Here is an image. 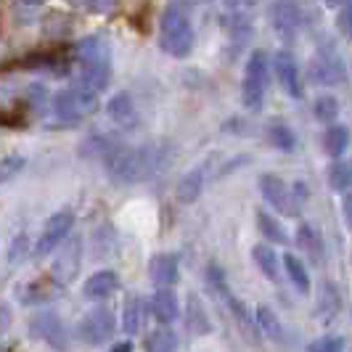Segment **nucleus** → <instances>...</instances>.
<instances>
[{"mask_svg":"<svg viewBox=\"0 0 352 352\" xmlns=\"http://www.w3.org/2000/svg\"><path fill=\"white\" fill-rule=\"evenodd\" d=\"M120 148V143L114 135H90L88 141H82L80 146V154L82 157H101L106 159L111 151H117Z\"/></svg>","mask_w":352,"mask_h":352,"instance_id":"bb28decb","label":"nucleus"},{"mask_svg":"<svg viewBox=\"0 0 352 352\" xmlns=\"http://www.w3.org/2000/svg\"><path fill=\"white\" fill-rule=\"evenodd\" d=\"M310 80L318 85H339L347 80V67L334 51H320L310 61Z\"/></svg>","mask_w":352,"mask_h":352,"instance_id":"9b49d317","label":"nucleus"},{"mask_svg":"<svg viewBox=\"0 0 352 352\" xmlns=\"http://www.w3.org/2000/svg\"><path fill=\"white\" fill-rule=\"evenodd\" d=\"M260 191H263L265 201L281 214H297V210H300V201H297L294 191H289L286 180L273 175V173L260 177Z\"/></svg>","mask_w":352,"mask_h":352,"instance_id":"1a4fd4ad","label":"nucleus"},{"mask_svg":"<svg viewBox=\"0 0 352 352\" xmlns=\"http://www.w3.org/2000/svg\"><path fill=\"white\" fill-rule=\"evenodd\" d=\"M111 352H133V342L127 339V342H120V344H114Z\"/></svg>","mask_w":352,"mask_h":352,"instance_id":"e433bc0d","label":"nucleus"},{"mask_svg":"<svg viewBox=\"0 0 352 352\" xmlns=\"http://www.w3.org/2000/svg\"><path fill=\"white\" fill-rule=\"evenodd\" d=\"M267 138H270V143L276 148H281V151H294V146H297V135L292 133V127L286 122L267 124Z\"/></svg>","mask_w":352,"mask_h":352,"instance_id":"c756f323","label":"nucleus"},{"mask_svg":"<svg viewBox=\"0 0 352 352\" xmlns=\"http://www.w3.org/2000/svg\"><path fill=\"white\" fill-rule=\"evenodd\" d=\"M273 72H276V80L281 82V88L292 96V98H302V85H300V74H297V58L289 51H276L273 56Z\"/></svg>","mask_w":352,"mask_h":352,"instance_id":"ddd939ff","label":"nucleus"},{"mask_svg":"<svg viewBox=\"0 0 352 352\" xmlns=\"http://www.w3.org/2000/svg\"><path fill=\"white\" fill-rule=\"evenodd\" d=\"M342 310V294L334 283H323L316 302V318L320 323H331Z\"/></svg>","mask_w":352,"mask_h":352,"instance_id":"a211bd4d","label":"nucleus"},{"mask_svg":"<svg viewBox=\"0 0 352 352\" xmlns=\"http://www.w3.org/2000/svg\"><path fill=\"white\" fill-rule=\"evenodd\" d=\"M188 331L191 334H207V331H212L207 310H204V305H201V300L196 294L188 297Z\"/></svg>","mask_w":352,"mask_h":352,"instance_id":"c85d7f7f","label":"nucleus"},{"mask_svg":"<svg viewBox=\"0 0 352 352\" xmlns=\"http://www.w3.org/2000/svg\"><path fill=\"white\" fill-rule=\"evenodd\" d=\"M254 214H257V228L267 241H273V244H286L289 241V236H286L281 223L276 220V214H270L267 210H254Z\"/></svg>","mask_w":352,"mask_h":352,"instance_id":"393cba45","label":"nucleus"},{"mask_svg":"<svg viewBox=\"0 0 352 352\" xmlns=\"http://www.w3.org/2000/svg\"><path fill=\"white\" fill-rule=\"evenodd\" d=\"M30 334L51 344L56 352H67L69 350V336H67V326L61 323V318L56 313H37L30 320Z\"/></svg>","mask_w":352,"mask_h":352,"instance_id":"6e6552de","label":"nucleus"},{"mask_svg":"<svg viewBox=\"0 0 352 352\" xmlns=\"http://www.w3.org/2000/svg\"><path fill=\"white\" fill-rule=\"evenodd\" d=\"M24 164H27L24 157H16V154L3 157V164H0V180H3V183H8L16 173H21V167H24Z\"/></svg>","mask_w":352,"mask_h":352,"instance_id":"473e14b6","label":"nucleus"},{"mask_svg":"<svg viewBox=\"0 0 352 352\" xmlns=\"http://www.w3.org/2000/svg\"><path fill=\"white\" fill-rule=\"evenodd\" d=\"M252 260L257 263V267L263 270V276L267 281H278L281 278V265H278V254L265 244H254L252 247Z\"/></svg>","mask_w":352,"mask_h":352,"instance_id":"412c9836","label":"nucleus"},{"mask_svg":"<svg viewBox=\"0 0 352 352\" xmlns=\"http://www.w3.org/2000/svg\"><path fill=\"white\" fill-rule=\"evenodd\" d=\"M167 162V148L157 146H120L104 159L106 175L114 183H141L146 177L157 175Z\"/></svg>","mask_w":352,"mask_h":352,"instance_id":"f257e3e1","label":"nucleus"},{"mask_svg":"<svg viewBox=\"0 0 352 352\" xmlns=\"http://www.w3.org/2000/svg\"><path fill=\"white\" fill-rule=\"evenodd\" d=\"M151 316L157 318L159 323H173L180 318V302H177L173 289H159L157 294L151 297Z\"/></svg>","mask_w":352,"mask_h":352,"instance_id":"f3484780","label":"nucleus"},{"mask_svg":"<svg viewBox=\"0 0 352 352\" xmlns=\"http://www.w3.org/2000/svg\"><path fill=\"white\" fill-rule=\"evenodd\" d=\"M336 24H339V30H342V35L352 40V3H344L342 6V11H339V19H336Z\"/></svg>","mask_w":352,"mask_h":352,"instance_id":"f704fd0d","label":"nucleus"},{"mask_svg":"<svg viewBox=\"0 0 352 352\" xmlns=\"http://www.w3.org/2000/svg\"><path fill=\"white\" fill-rule=\"evenodd\" d=\"M96 106H98V96L85 88H80V85L58 90V93L53 96V114H56L61 122H69V124L85 120L88 114L96 111Z\"/></svg>","mask_w":352,"mask_h":352,"instance_id":"20e7f679","label":"nucleus"},{"mask_svg":"<svg viewBox=\"0 0 352 352\" xmlns=\"http://www.w3.org/2000/svg\"><path fill=\"white\" fill-rule=\"evenodd\" d=\"M257 323H260V326H263V329L270 336L281 334V329H278V320L273 318V313H270L267 307H257Z\"/></svg>","mask_w":352,"mask_h":352,"instance_id":"72a5a7b5","label":"nucleus"},{"mask_svg":"<svg viewBox=\"0 0 352 352\" xmlns=\"http://www.w3.org/2000/svg\"><path fill=\"white\" fill-rule=\"evenodd\" d=\"M143 347L146 352H177V334L167 326L154 329V331H148Z\"/></svg>","mask_w":352,"mask_h":352,"instance_id":"b1692460","label":"nucleus"},{"mask_svg":"<svg viewBox=\"0 0 352 352\" xmlns=\"http://www.w3.org/2000/svg\"><path fill=\"white\" fill-rule=\"evenodd\" d=\"M80 265H82V239L72 236L69 241L64 244V249L56 254V260L51 265V278L58 286H69L77 273H80Z\"/></svg>","mask_w":352,"mask_h":352,"instance_id":"0eeeda50","label":"nucleus"},{"mask_svg":"<svg viewBox=\"0 0 352 352\" xmlns=\"http://www.w3.org/2000/svg\"><path fill=\"white\" fill-rule=\"evenodd\" d=\"M111 80V67L106 61V56H96V58H80L77 61V80L74 85L90 90V93H101Z\"/></svg>","mask_w":352,"mask_h":352,"instance_id":"9d476101","label":"nucleus"},{"mask_svg":"<svg viewBox=\"0 0 352 352\" xmlns=\"http://www.w3.org/2000/svg\"><path fill=\"white\" fill-rule=\"evenodd\" d=\"M283 267H286L289 281L294 283V289H297L300 294H310V276H307V267H305V263H302L294 252L283 254Z\"/></svg>","mask_w":352,"mask_h":352,"instance_id":"5701e85b","label":"nucleus"},{"mask_svg":"<svg viewBox=\"0 0 352 352\" xmlns=\"http://www.w3.org/2000/svg\"><path fill=\"white\" fill-rule=\"evenodd\" d=\"M329 186H331V191H352V159H339L334 162L331 167H329Z\"/></svg>","mask_w":352,"mask_h":352,"instance_id":"a878e982","label":"nucleus"},{"mask_svg":"<svg viewBox=\"0 0 352 352\" xmlns=\"http://www.w3.org/2000/svg\"><path fill=\"white\" fill-rule=\"evenodd\" d=\"M201 186H204V170L201 167H196L191 173H186V175L180 177V183H177L175 188V196L180 204H191L199 199L201 194Z\"/></svg>","mask_w":352,"mask_h":352,"instance_id":"4be33fe9","label":"nucleus"},{"mask_svg":"<svg viewBox=\"0 0 352 352\" xmlns=\"http://www.w3.org/2000/svg\"><path fill=\"white\" fill-rule=\"evenodd\" d=\"M106 111L111 117V122L120 124L122 130H135L141 117H138V109L133 104L130 93H114L109 101H106Z\"/></svg>","mask_w":352,"mask_h":352,"instance_id":"4468645a","label":"nucleus"},{"mask_svg":"<svg viewBox=\"0 0 352 352\" xmlns=\"http://www.w3.org/2000/svg\"><path fill=\"white\" fill-rule=\"evenodd\" d=\"M159 43L162 51L175 58H186L194 48V27L180 6H167L159 16Z\"/></svg>","mask_w":352,"mask_h":352,"instance_id":"f03ea898","label":"nucleus"},{"mask_svg":"<svg viewBox=\"0 0 352 352\" xmlns=\"http://www.w3.org/2000/svg\"><path fill=\"white\" fill-rule=\"evenodd\" d=\"M72 228H74V212H72V210L53 212L51 217L45 220V226H43L40 239H37L35 254H40V257H43V254H51L58 244H64L67 239H72V236H69Z\"/></svg>","mask_w":352,"mask_h":352,"instance_id":"423d86ee","label":"nucleus"},{"mask_svg":"<svg viewBox=\"0 0 352 352\" xmlns=\"http://www.w3.org/2000/svg\"><path fill=\"white\" fill-rule=\"evenodd\" d=\"M267 19H270V27L283 37H292L297 30H300L302 24V11L300 6H294V3H273L270 8H267Z\"/></svg>","mask_w":352,"mask_h":352,"instance_id":"f8f14e48","label":"nucleus"},{"mask_svg":"<svg viewBox=\"0 0 352 352\" xmlns=\"http://www.w3.org/2000/svg\"><path fill=\"white\" fill-rule=\"evenodd\" d=\"M148 276H151V281L157 283L159 289H170L173 283H177V278H180L177 254H170V252L154 254L151 263H148Z\"/></svg>","mask_w":352,"mask_h":352,"instance_id":"2eb2a0df","label":"nucleus"},{"mask_svg":"<svg viewBox=\"0 0 352 352\" xmlns=\"http://www.w3.org/2000/svg\"><path fill=\"white\" fill-rule=\"evenodd\" d=\"M146 320V302L141 294H127V300L122 305V331L127 336L138 334Z\"/></svg>","mask_w":352,"mask_h":352,"instance_id":"6ab92c4d","label":"nucleus"},{"mask_svg":"<svg viewBox=\"0 0 352 352\" xmlns=\"http://www.w3.org/2000/svg\"><path fill=\"white\" fill-rule=\"evenodd\" d=\"M120 289V276L114 273V270H98V273H93L85 286H82V297L85 300H106V297H111L114 292Z\"/></svg>","mask_w":352,"mask_h":352,"instance_id":"dca6fc26","label":"nucleus"},{"mask_svg":"<svg viewBox=\"0 0 352 352\" xmlns=\"http://www.w3.org/2000/svg\"><path fill=\"white\" fill-rule=\"evenodd\" d=\"M114 331H117V320L109 307H93L80 320V339L90 347L106 344L114 336Z\"/></svg>","mask_w":352,"mask_h":352,"instance_id":"39448f33","label":"nucleus"},{"mask_svg":"<svg viewBox=\"0 0 352 352\" xmlns=\"http://www.w3.org/2000/svg\"><path fill=\"white\" fill-rule=\"evenodd\" d=\"M313 114L320 122L334 124V120L339 117V101H336L334 96H318L316 104H313Z\"/></svg>","mask_w":352,"mask_h":352,"instance_id":"7c9ffc66","label":"nucleus"},{"mask_svg":"<svg viewBox=\"0 0 352 352\" xmlns=\"http://www.w3.org/2000/svg\"><path fill=\"white\" fill-rule=\"evenodd\" d=\"M323 148H326L329 157L339 159L350 148V130L344 124H329L323 130Z\"/></svg>","mask_w":352,"mask_h":352,"instance_id":"aec40b11","label":"nucleus"},{"mask_svg":"<svg viewBox=\"0 0 352 352\" xmlns=\"http://www.w3.org/2000/svg\"><path fill=\"white\" fill-rule=\"evenodd\" d=\"M342 212H344V220H347V226L352 230V191L344 194V199H342Z\"/></svg>","mask_w":352,"mask_h":352,"instance_id":"c9c22d12","label":"nucleus"},{"mask_svg":"<svg viewBox=\"0 0 352 352\" xmlns=\"http://www.w3.org/2000/svg\"><path fill=\"white\" fill-rule=\"evenodd\" d=\"M273 69V58H267L265 51H252L244 72V85H241V101L249 111H260L265 104V90Z\"/></svg>","mask_w":352,"mask_h":352,"instance_id":"7ed1b4c3","label":"nucleus"},{"mask_svg":"<svg viewBox=\"0 0 352 352\" xmlns=\"http://www.w3.org/2000/svg\"><path fill=\"white\" fill-rule=\"evenodd\" d=\"M307 352H344V336H336V334H326L310 342Z\"/></svg>","mask_w":352,"mask_h":352,"instance_id":"2f4dec72","label":"nucleus"},{"mask_svg":"<svg viewBox=\"0 0 352 352\" xmlns=\"http://www.w3.org/2000/svg\"><path fill=\"white\" fill-rule=\"evenodd\" d=\"M297 247L305 252V254H310L313 260H320L323 257V241H320V233H318L313 226H300V230H297Z\"/></svg>","mask_w":352,"mask_h":352,"instance_id":"cd10ccee","label":"nucleus"}]
</instances>
